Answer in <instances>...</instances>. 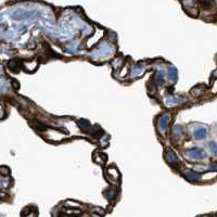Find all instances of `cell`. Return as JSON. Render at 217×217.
Returning a JSON list of instances; mask_svg holds the SVG:
<instances>
[{
	"label": "cell",
	"instance_id": "18",
	"mask_svg": "<svg viewBox=\"0 0 217 217\" xmlns=\"http://www.w3.org/2000/svg\"><path fill=\"white\" fill-rule=\"evenodd\" d=\"M212 92L213 93H217V78L214 81V84L212 86Z\"/></svg>",
	"mask_w": 217,
	"mask_h": 217
},
{
	"label": "cell",
	"instance_id": "16",
	"mask_svg": "<svg viewBox=\"0 0 217 217\" xmlns=\"http://www.w3.org/2000/svg\"><path fill=\"white\" fill-rule=\"evenodd\" d=\"M208 146H210V149H211V151L213 152V154L217 155V143L216 142L211 141V142L208 143Z\"/></svg>",
	"mask_w": 217,
	"mask_h": 217
},
{
	"label": "cell",
	"instance_id": "2",
	"mask_svg": "<svg viewBox=\"0 0 217 217\" xmlns=\"http://www.w3.org/2000/svg\"><path fill=\"white\" fill-rule=\"evenodd\" d=\"M164 156H165L166 162L169 163V164H170V165H173V166H176V165L179 163L178 157L176 156V154H175V152H174L173 150H169V149H167V150L165 151Z\"/></svg>",
	"mask_w": 217,
	"mask_h": 217
},
{
	"label": "cell",
	"instance_id": "4",
	"mask_svg": "<svg viewBox=\"0 0 217 217\" xmlns=\"http://www.w3.org/2000/svg\"><path fill=\"white\" fill-rule=\"evenodd\" d=\"M188 155L190 156V158L192 160H202L203 157L205 156V152L204 150L202 149H199V148H194L192 150H190L188 152Z\"/></svg>",
	"mask_w": 217,
	"mask_h": 217
},
{
	"label": "cell",
	"instance_id": "3",
	"mask_svg": "<svg viewBox=\"0 0 217 217\" xmlns=\"http://www.w3.org/2000/svg\"><path fill=\"white\" fill-rule=\"evenodd\" d=\"M33 14H34V12H28V11H24L19 9V10L14 11L12 13V17L14 20H25V19H29Z\"/></svg>",
	"mask_w": 217,
	"mask_h": 217
},
{
	"label": "cell",
	"instance_id": "15",
	"mask_svg": "<svg viewBox=\"0 0 217 217\" xmlns=\"http://www.w3.org/2000/svg\"><path fill=\"white\" fill-rule=\"evenodd\" d=\"M105 195H107V198H108V200H113V199H115V196L117 195V192H116V190L110 189L105 192Z\"/></svg>",
	"mask_w": 217,
	"mask_h": 217
},
{
	"label": "cell",
	"instance_id": "11",
	"mask_svg": "<svg viewBox=\"0 0 217 217\" xmlns=\"http://www.w3.org/2000/svg\"><path fill=\"white\" fill-rule=\"evenodd\" d=\"M168 77L169 79L173 81H176L177 79V71L175 67H169V71H168Z\"/></svg>",
	"mask_w": 217,
	"mask_h": 217
},
{
	"label": "cell",
	"instance_id": "8",
	"mask_svg": "<svg viewBox=\"0 0 217 217\" xmlns=\"http://www.w3.org/2000/svg\"><path fill=\"white\" fill-rule=\"evenodd\" d=\"M144 73V67H143V65H135L134 66V69H132V72H131V76L132 77H139V76H141L142 74Z\"/></svg>",
	"mask_w": 217,
	"mask_h": 217
},
{
	"label": "cell",
	"instance_id": "1",
	"mask_svg": "<svg viewBox=\"0 0 217 217\" xmlns=\"http://www.w3.org/2000/svg\"><path fill=\"white\" fill-rule=\"evenodd\" d=\"M169 119H170V117H169L168 115H163V116H161V117L158 118V120H157V128H158V131H160L162 135H165L166 131H167Z\"/></svg>",
	"mask_w": 217,
	"mask_h": 217
},
{
	"label": "cell",
	"instance_id": "19",
	"mask_svg": "<svg viewBox=\"0 0 217 217\" xmlns=\"http://www.w3.org/2000/svg\"><path fill=\"white\" fill-rule=\"evenodd\" d=\"M208 168H210V169H212V170H217V164H212V165Z\"/></svg>",
	"mask_w": 217,
	"mask_h": 217
},
{
	"label": "cell",
	"instance_id": "13",
	"mask_svg": "<svg viewBox=\"0 0 217 217\" xmlns=\"http://www.w3.org/2000/svg\"><path fill=\"white\" fill-rule=\"evenodd\" d=\"M32 126L36 130H38V131H43V130H45L47 128L43 123H39V122H34V124H32Z\"/></svg>",
	"mask_w": 217,
	"mask_h": 217
},
{
	"label": "cell",
	"instance_id": "17",
	"mask_svg": "<svg viewBox=\"0 0 217 217\" xmlns=\"http://www.w3.org/2000/svg\"><path fill=\"white\" fill-rule=\"evenodd\" d=\"M181 132H182L181 126H175V128H174V130H173V135L179 136V135H181Z\"/></svg>",
	"mask_w": 217,
	"mask_h": 217
},
{
	"label": "cell",
	"instance_id": "7",
	"mask_svg": "<svg viewBox=\"0 0 217 217\" xmlns=\"http://www.w3.org/2000/svg\"><path fill=\"white\" fill-rule=\"evenodd\" d=\"M8 67H9V70L12 71V72H19L20 69H21V64H20V62H19V60L16 59H13L11 60L10 62L8 63Z\"/></svg>",
	"mask_w": 217,
	"mask_h": 217
},
{
	"label": "cell",
	"instance_id": "9",
	"mask_svg": "<svg viewBox=\"0 0 217 217\" xmlns=\"http://www.w3.org/2000/svg\"><path fill=\"white\" fill-rule=\"evenodd\" d=\"M182 102V99L181 98H175V97H169L166 101L167 107H176L177 104Z\"/></svg>",
	"mask_w": 217,
	"mask_h": 217
},
{
	"label": "cell",
	"instance_id": "10",
	"mask_svg": "<svg viewBox=\"0 0 217 217\" xmlns=\"http://www.w3.org/2000/svg\"><path fill=\"white\" fill-rule=\"evenodd\" d=\"M203 85H201V86H196L194 87L192 90H191V93L194 96V97H200L201 95L204 92V88H202Z\"/></svg>",
	"mask_w": 217,
	"mask_h": 217
},
{
	"label": "cell",
	"instance_id": "5",
	"mask_svg": "<svg viewBox=\"0 0 217 217\" xmlns=\"http://www.w3.org/2000/svg\"><path fill=\"white\" fill-rule=\"evenodd\" d=\"M184 178L187 179L188 181H190V182H196V181H199L201 178L200 174L195 173L193 170H187V172H184Z\"/></svg>",
	"mask_w": 217,
	"mask_h": 217
},
{
	"label": "cell",
	"instance_id": "6",
	"mask_svg": "<svg viewBox=\"0 0 217 217\" xmlns=\"http://www.w3.org/2000/svg\"><path fill=\"white\" fill-rule=\"evenodd\" d=\"M206 135H207V129L204 128V127L196 129L194 131V134H193V136H194V138L196 140H203L206 137Z\"/></svg>",
	"mask_w": 217,
	"mask_h": 217
},
{
	"label": "cell",
	"instance_id": "12",
	"mask_svg": "<svg viewBox=\"0 0 217 217\" xmlns=\"http://www.w3.org/2000/svg\"><path fill=\"white\" fill-rule=\"evenodd\" d=\"M155 83L158 85H162L164 83V74H163L162 71H158L155 75Z\"/></svg>",
	"mask_w": 217,
	"mask_h": 217
},
{
	"label": "cell",
	"instance_id": "14",
	"mask_svg": "<svg viewBox=\"0 0 217 217\" xmlns=\"http://www.w3.org/2000/svg\"><path fill=\"white\" fill-rule=\"evenodd\" d=\"M78 125H79V127H81L83 130H87V131H88V130L90 129V125H89V123H88L87 120L81 119V120H79Z\"/></svg>",
	"mask_w": 217,
	"mask_h": 217
}]
</instances>
